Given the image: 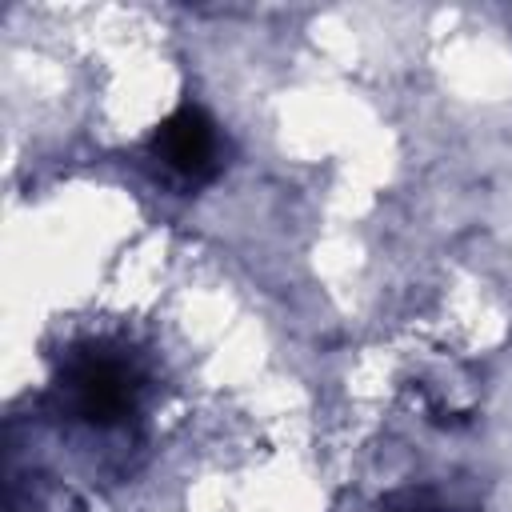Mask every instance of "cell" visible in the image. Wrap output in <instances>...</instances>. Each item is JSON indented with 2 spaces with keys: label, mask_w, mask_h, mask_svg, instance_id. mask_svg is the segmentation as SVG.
Masks as SVG:
<instances>
[{
  "label": "cell",
  "mask_w": 512,
  "mask_h": 512,
  "mask_svg": "<svg viewBox=\"0 0 512 512\" xmlns=\"http://www.w3.org/2000/svg\"><path fill=\"white\" fill-rule=\"evenodd\" d=\"M376 512H460V508H452V504H448L436 488H428V484H408V488H396V492L380 496Z\"/></svg>",
  "instance_id": "obj_3"
},
{
  "label": "cell",
  "mask_w": 512,
  "mask_h": 512,
  "mask_svg": "<svg viewBox=\"0 0 512 512\" xmlns=\"http://www.w3.org/2000/svg\"><path fill=\"white\" fill-rule=\"evenodd\" d=\"M68 392H72V404L80 412V420L88 424H116L132 412V400H136V376L128 372L124 360H112V356H84L72 364L68 372Z\"/></svg>",
  "instance_id": "obj_1"
},
{
  "label": "cell",
  "mask_w": 512,
  "mask_h": 512,
  "mask_svg": "<svg viewBox=\"0 0 512 512\" xmlns=\"http://www.w3.org/2000/svg\"><path fill=\"white\" fill-rule=\"evenodd\" d=\"M156 156L180 172L184 180H212L220 168V136L208 112L200 108H176L160 128H156Z\"/></svg>",
  "instance_id": "obj_2"
}]
</instances>
